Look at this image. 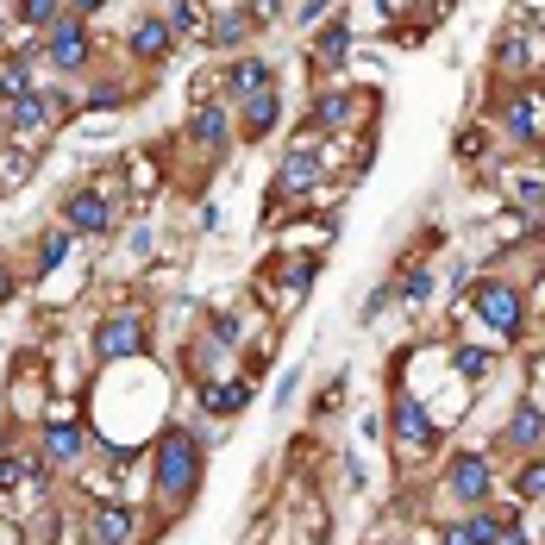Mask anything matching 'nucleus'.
Segmentation results:
<instances>
[{
  "mask_svg": "<svg viewBox=\"0 0 545 545\" xmlns=\"http://www.w3.org/2000/svg\"><path fill=\"white\" fill-rule=\"evenodd\" d=\"M426 295H433V276L414 270V276H408V301H426Z\"/></svg>",
  "mask_w": 545,
  "mask_h": 545,
  "instance_id": "bb28decb",
  "label": "nucleus"
},
{
  "mask_svg": "<svg viewBox=\"0 0 545 545\" xmlns=\"http://www.w3.org/2000/svg\"><path fill=\"white\" fill-rule=\"evenodd\" d=\"M270 126H276V88L251 94V107H245V132H270Z\"/></svg>",
  "mask_w": 545,
  "mask_h": 545,
  "instance_id": "f3484780",
  "label": "nucleus"
},
{
  "mask_svg": "<svg viewBox=\"0 0 545 545\" xmlns=\"http://www.w3.org/2000/svg\"><path fill=\"white\" fill-rule=\"evenodd\" d=\"M138 345H145V320L120 314V320H107L101 333H94V358H101V364H120V358H132Z\"/></svg>",
  "mask_w": 545,
  "mask_h": 545,
  "instance_id": "f03ea898",
  "label": "nucleus"
},
{
  "mask_svg": "<svg viewBox=\"0 0 545 545\" xmlns=\"http://www.w3.org/2000/svg\"><path fill=\"white\" fill-rule=\"evenodd\" d=\"M477 314H483L502 339L520 333V301H514V289H495V282H483V289H477Z\"/></svg>",
  "mask_w": 545,
  "mask_h": 545,
  "instance_id": "39448f33",
  "label": "nucleus"
},
{
  "mask_svg": "<svg viewBox=\"0 0 545 545\" xmlns=\"http://www.w3.org/2000/svg\"><path fill=\"white\" fill-rule=\"evenodd\" d=\"M520 495H527V502H539V495H545V464H527V470H520Z\"/></svg>",
  "mask_w": 545,
  "mask_h": 545,
  "instance_id": "5701e85b",
  "label": "nucleus"
},
{
  "mask_svg": "<svg viewBox=\"0 0 545 545\" xmlns=\"http://www.w3.org/2000/svg\"><path fill=\"white\" fill-rule=\"evenodd\" d=\"M76 13H94V0H76Z\"/></svg>",
  "mask_w": 545,
  "mask_h": 545,
  "instance_id": "7c9ffc66",
  "label": "nucleus"
},
{
  "mask_svg": "<svg viewBox=\"0 0 545 545\" xmlns=\"http://www.w3.org/2000/svg\"><path fill=\"white\" fill-rule=\"evenodd\" d=\"M508 132L520 138V145H533V132H539V94H527V101L508 107Z\"/></svg>",
  "mask_w": 545,
  "mask_h": 545,
  "instance_id": "ddd939ff",
  "label": "nucleus"
},
{
  "mask_svg": "<svg viewBox=\"0 0 545 545\" xmlns=\"http://www.w3.org/2000/svg\"><path fill=\"white\" fill-rule=\"evenodd\" d=\"M495 545H527V533H520V527H502V533H495Z\"/></svg>",
  "mask_w": 545,
  "mask_h": 545,
  "instance_id": "c85d7f7f",
  "label": "nucleus"
},
{
  "mask_svg": "<svg viewBox=\"0 0 545 545\" xmlns=\"http://www.w3.org/2000/svg\"><path fill=\"white\" fill-rule=\"evenodd\" d=\"M13 126H19V132L51 126V101H44V94H19V101H13Z\"/></svg>",
  "mask_w": 545,
  "mask_h": 545,
  "instance_id": "f8f14e48",
  "label": "nucleus"
},
{
  "mask_svg": "<svg viewBox=\"0 0 545 545\" xmlns=\"http://www.w3.org/2000/svg\"><path fill=\"white\" fill-rule=\"evenodd\" d=\"M82 539H88V545H132V508H120V502H94Z\"/></svg>",
  "mask_w": 545,
  "mask_h": 545,
  "instance_id": "20e7f679",
  "label": "nucleus"
},
{
  "mask_svg": "<svg viewBox=\"0 0 545 545\" xmlns=\"http://www.w3.org/2000/svg\"><path fill=\"white\" fill-rule=\"evenodd\" d=\"M245 395H251L245 383H213L201 401H207V414H239V408H245Z\"/></svg>",
  "mask_w": 545,
  "mask_h": 545,
  "instance_id": "dca6fc26",
  "label": "nucleus"
},
{
  "mask_svg": "<svg viewBox=\"0 0 545 545\" xmlns=\"http://www.w3.org/2000/svg\"><path fill=\"white\" fill-rule=\"evenodd\" d=\"M439 545H483V539H477V527L464 520V527H445V539H439Z\"/></svg>",
  "mask_w": 545,
  "mask_h": 545,
  "instance_id": "a878e982",
  "label": "nucleus"
},
{
  "mask_svg": "<svg viewBox=\"0 0 545 545\" xmlns=\"http://www.w3.org/2000/svg\"><path fill=\"white\" fill-rule=\"evenodd\" d=\"M132 51L138 57H163V51H170V26H163V19H138V26H132Z\"/></svg>",
  "mask_w": 545,
  "mask_h": 545,
  "instance_id": "9d476101",
  "label": "nucleus"
},
{
  "mask_svg": "<svg viewBox=\"0 0 545 545\" xmlns=\"http://www.w3.org/2000/svg\"><path fill=\"white\" fill-rule=\"evenodd\" d=\"M395 439L401 445H433V420H426V408H420V395H395Z\"/></svg>",
  "mask_w": 545,
  "mask_h": 545,
  "instance_id": "0eeeda50",
  "label": "nucleus"
},
{
  "mask_svg": "<svg viewBox=\"0 0 545 545\" xmlns=\"http://www.w3.org/2000/svg\"><path fill=\"white\" fill-rule=\"evenodd\" d=\"M508 445H527V452L545 445V408L539 401H520V414L508 420Z\"/></svg>",
  "mask_w": 545,
  "mask_h": 545,
  "instance_id": "1a4fd4ad",
  "label": "nucleus"
},
{
  "mask_svg": "<svg viewBox=\"0 0 545 545\" xmlns=\"http://www.w3.org/2000/svg\"><path fill=\"white\" fill-rule=\"evenodd\" d=\"M320 13H326V0H301V13H295V19H320Z\"/></svg>",
  "mask_w": 545,
  "mask_h": 545,
  "instance_id": "c756f323",
  "label": "nucleus"
},
{
  "mask_svg": "<svg viewBox=\"0 0 545 545\" xmlns=\"http://www.w3.org/2000/svg\"><path fill=\"white\" fill-rule=\"evenodd\" d=\"M51 63H57V69H82V63H88V32H82V19H57V26H51Z\"/></svg>",
  "mask_w": 545,
  "mask_h": 545,
  "instance_id": "423d86ee",
  "label": "nucleus"
},
{
  "mask_svg": "<svg viewBox=\"0 0 545 545\" xmlns=\"http://www.w3.org/2000/svg\"><path fill=\"white\" fill-rule=\"evenodd\" d=\"M458 370H464V376H483V370H489V351H483V345H458Z\"/></svg>",
  "mask_w": 545,
  "mask_h": 545,
  "instance_id": "412c9836",
  "label": "nucleus"
},
{
  "mask_svg": "<svg viewBox=\"0 0 545 545\" xmlns=\"http://www.w3.org/2000/svg\"><path fill=\"white\" fill-rule=\"evenodd\" d=\"M445 477H452V495H458V502H470V508H477V502H489V489H495V477H489V458H483V452H458Z\"/></svg>",
  "mask_w": 545,
  "mask_h": 545,
  "instance_id": "7ed1b4c3",
  "label": "nucleus"
},
{
  "mask_svg": "<svg viewBox=\"0 0 545 545\" xmlns=\"http://www.w3.org/2000/svg\"><path fill=\"white\" fill-rule=\"evenodd\" d=\"M345 51H351V26H333L320 38V63H345Z\"/></svg>",
  "mask_w": 545,
  "mask_h": 545,
  "instance_id": "aec40b11",
  "label": "nucleus"
},
{
  "mask_svg": "<svg viewBox=\"0 0 545 545\" xmlns=\"http://www.w3.org/2000/svg\"><path fill=\"white\" fill-rule=\"evenodd\" d=\"M63 251H69V239H63V232H51V239L38 245V264H44V270H57V264H63Z\"/></svg>",
  "mask_w": 545,
  "mask_h": 545,
  "instance_id": "4be33fe9",
  "label": "nucleus"
},
{
  "mask_svg": "<svg viewBox=\"0 0 545 545\" xmlns=\"http://www.w3.org/2000/svg\"><path fill=\"white\" fill-rule=\"evenodd\" d=\"M188 132H195L201 145H220V138H226V113L207 101V107H195V120H188Z\"/></svg>",
  "mask_w": 545,
  "mask_h": 545,
  "instance_id": "2eb2a0df",
  "label": "nucleus"
},
{
  "mask_svg": "<svg viewBox=\"0 0 545 545\" xmlns=\"http://www.w3.org/2000/svg\"><path fill=\"white\" fill-rule=\"evenodd\" d=\"M514 201L539 213V207H545V188H539V182H520V188H514Z\"/></svg>",
  "mask_w": 545,
  "mask_h": 545,
  "instance_id": "393cba45",
  "label": "nucleus"
},
{
  "mask_svg": "<svg viewBox=\"0 0 545 545\" xmlns=\"http://www.w3.org/2000/svg\"><path fill=\"white\" fill-rule=\"evenodd\" d=\"M314 176H320V157L314 151H295L289 163H282V195H289V188H307Z\"/></svg>",
  "mask_w": 545,
  "mask_h": 545,
  "instance_id": "4468645a",
  "label": "nucleus"
},
{
  "mask_svg": "<svg viewBox=\"0 0 545 545\" xmlns=\"http://www.w3.org/2000/svg\"><path fill=\"white\" fill-rule=\"evenodd\" d=\"M195 470H201V452H195L188 433H170L157 445V489H163V502H182V495L195 489Z\"/></svg>",
  "mask_w": 545,
  "mask_h": 545,
  "instance_id": "f257e3e1",
  "label": "nucleus"
},
{
  "mask_svg": "<svg viewBox=\"0 0 545 545\" xmlns=\"http://www.w3.org/2000/svg\"><path fill=\"white\" fill-rule=\"evenodd\" d=\"M51 458H57V464L82 458V433H76V426H51Z\"/></svg>",
  "mask_w": 545,
  "mask_h": 545,
  "instance_id": "a211bd4d",
  "label": "nucleus"
},
{
  "mask_svg": "<svg viewBox=\"0 0 545 545\" xmlns=\"http://www.w3.org/2000/svg\"><path fill=\"white\" fill-rule=\"evenodd\" d=\"M226 88L251 101V94H264V88H270V69H264V63H232V69H226Z\"/></svg>",
  "mask_w": 545,
  "mask_h": 545,
  "instance_id": "9b49d317",
  "label": "nucleus"
},
{
  "mask_svg": "<svg viewBox=\"0 0 545 545\" xmlns=\"http://www.w3.org/2000/svg\"><path fill=\"white\" fill-rule=\"evenodd\" d=\"M320 120H326V126L345 120V101H339V94H326V101H320Z\"/></svg>",
  "mask_w": 545,
  "mask_h": 545,
  "instance_id": "cd10ccee",
  "label": "nucleus"
},
{
  "mask_svg": "<svg viewBox=\"0 0 545 545\" xmlns=\"http://www.w3.org/2000/svg\"><path fill=\"white\" fill-rule=\"evenodd\" d=\"M69 226H76V232H107L113 226V207L94 195V188H82V195H69Z\"/></svg>",
  "mask_w": 545,
  "mask_h": 545,
  "instance_id": "6e6552de",
  "label": "nucleus"
},
{
  "mask_svg": "<svg viewBox=\"0 0 545 545\" xmlns=\"http://www.w3.org/2000/svg\"><path fill=\"white\" fill-rule=\"evenodd\" d=\"M245 32V13H226L220 19V26H213V38H220V44H232V38H239Z\"/></svg>",
  "mask_w": 545,
  "mask_h": 545,
  "instance_id": "b1692460",
  "label": "nucleus"
},
{
  "mask_svg": "<svg viewBox=\"0 0 545 545\" xmlns=\"http://www.w3.org/2000/svg\"><path fill=\"white\" fill-rule=\"evenodd\" d=\"M19 13H26L32 26H57V19H63V0H19Z\"/></svg>",
  "mask_w": 545,
  "mask_h": 545,
  "instance_id": "6ab92c4d",
  "label": "nucleus"
}]
</instances>
